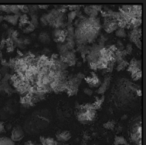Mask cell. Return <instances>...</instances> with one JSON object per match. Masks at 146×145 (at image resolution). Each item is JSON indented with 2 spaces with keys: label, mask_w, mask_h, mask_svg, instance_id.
<instances>
[{
  "label": "cell",
  "mask_w": 146,
  "mask_h": 145,
  "mask_svg": "<svg viewBox=\"0 0 146 145\" xmlns=\"http://www.w3.org/2000/svg\"><path fill=\"white\" fill-rule=\"evenodd\" d=\"M4 130H5V128H4V124H3V123L0 122V133L3 132V131H4Z\"/></svg>",
  "instance_id": "4dcf8cb0"
},
{
  "label": "cell",
  "mask_w": 146,
  "mask_h": 145,
  "mask_svg": "<svg viewBox=\"0 0 146 145\" xmlns=\"http://www.w3.org/2000/svg\"><path fill=\"white\" fill-rule=\"evenodd\" d=\"M93 145H96V144H93Z\"/></svg>",
  "instance_id": "8d00e7d4"
},
{
  "label": "cell",
  "mask_w": 146,
  "mask_h": 145,
  "mask_svg": "<svg viewBox=\"0 0 146 145\" xmlns=\"http://www.w3.org/2000/svg\"><path fill=\"white\" fill-rule=\"evenodd\" d=\"M73 26L76 45H89L93 43L100 35L101 23L98 17H84L81 15Z\"/></svg>",
  "instance_id": "6da1fadb"
},
{
  "label": "cell",
  "mask_w": 146,
  "mask_h": 145,
  "mask_svg": "<svg viewBox=\"0 0 146 145\" xmlns=\"http://www.w3.org/2000/svg\"><path fill=\"white\" fill-rule=\"evenodd\" d=\"M115 35L119 38H124V37L127 36V33H126L125 29L123 28H118L117 30L115 31Z\"/></svg>",
  "instance_id": "484cf974"
},
{
  "label": "cell",
  "mask_w": 146,
  "mask_h": 145,
  "mask_svg": "<svg viewBox=\"0 0 146 145\" xmlns=\"http://www.w3.org/2000/svg\"><path fill=\"white\" fill-rule=\"evenodd\" d=\"M55 140L57 142H60V143H65L67 142L68 140H70L71 138V133L69 131L66 130H63V131H58L56 132V135H55Z\"/></svg>",
  "instance_id": "9a60e30c"
},
{
  "label": "cell",
  "mask_w": 146,
  "mask_h": 145,
  "mask_svg": "<svg viewBox=\"0 0 146 145\" xmlns=\"http://www.w3.org/2000/svg\"><path fill=\"white\" fill-rule=\"evenodd\" d=\"M10 78H11V76L8 73V74L2 76L1 81H0L1 91H4V92L7 93V94H12V92H13L12 86H11V83H10Z\"/></svg>",
  "instance_id": "9c48e42d"
},
{
  "label": "cell",
  "mask_w": 146,
  "mask_h": 145,
  "mask_svg": "<svg viewBox=\"0 0 146 145\" xmlns=\"http://www.w3.org/2000/svg\"><path fill=\"white\" fill-rule=\"evenodd\" d=\"M114 145H128V143L123 136H116L114 138Z\"/></svg>",
  "instance_id": "603a6c76"
},
{
  "label": "cell",
  "mask_w": 146,
  "mask_h": 145,
  "mask_svg": "<svg viewBox=\"0 0 146 145\" xmlns=\"http://www.w3.org/2000/svg\"><path fill=\"white\" fill-rule=\"evenodd\" d=\"M115 126H116V123H115V121H113V120H110V121H107V122H105L103 124V127L104 128H106V129H114L115 128Z\"/></svg>",
  "instance_id": "4316f807"
},
{
  "label": "cell",
  "mask_w": 146,
  "mask_h": 145,
  "mask_svg": "<svg viewBox=\"0 0 146 145\" xmlns=\"http://www.w3.org/2000/svg\"><path fill=\"white\" fill-rule=\"evenodd\" d=\"M0 11L6 13V15H20L18 5H0Z\"/></svg>",
  "instance_id": "4fadbf2b"
},
{
  "label": "cell",
  "mask_w": 146,
  "mask_h": 145,
  "mask_svg": "<svg viewBox=\"0 0 146 145\" xmlns=\"http://www.w3.org/2000/svg\"><path fill=\"white\" fill-rule=\"evenodd\" d=\"M101 5H89L84 7V13L87 15V17H97L98 14L101 12Z\"/></svg>",
  "instance_id": "30bf717a"
},
{
  "label": "cell",
  "mask_w": 146,
  "mask_h": 145,
  "mask_svg": "<svg viewBox=\"0 0 146 145\" xmlns=\"http://www.w3.org/2000/svg\"><path fill=\"white\" fill-rule=\"evenodd\" d=\"M59 59L67 66H73L77 62L76 58V50H67L58 54Z\"/></svg>",
  "instance_id": "8992f818"
},
{
  "label": "cell",
  "mask_w": 146,
  "mask_h": 145,
  "mask_svg": "<svg viewBox=\"0 0 146 145\" xmlns=\"http://www.w3.org/2000/svg\"><path fill=\"white\" fill-rule=\"evenodd\" d=\"M77 17V11H70L67 14V23L68 24H73V21L75 20V18Z\"/></svg>",
  "instance_id": "7402d4cb"
},
{
  "label": "cell",
  "mask_w": 146,
  "mask_h": 145,
  "mask_svg": "<svg viewBox=\"0 0 146 145\" xmlns=\"http://www.w3.org/2000/svg\"><path fill=\"white\" fill-rule=\"evenodd\" d=\"M101 26L103 27L105 32H107V33H112L118 29L117 21H116L115 19L111 18V17H106V18H104L103 25H101Z\"/></svg>",
  "instance_id": "52a82bcc"
},
{
  "label": "cell",
  "mask_w": 146,
  "mask_h": 145,
  "mask_svg": "<svg viewBox=\"0 0 146 145\" xmlns=\"http://www.w3.org/2000/svg\"><path fill=\"white\" fill-rule=\"evenodd\" d=\"M23 138H24V131H23V129L20 126H15L12 129V131H11L10 139L15 143L21 141Z\"/></svg>",
  "instance_id": "7c38bea8"
},
{
  "label": "cell",
  "mask_w": 146,
  "mask_h": 145,
  "mask_svg": "<svg viewBox=\"0 0 146 145\" xmlns=\"http://www.w3.org/2000/svg\"><path fill=\"white\" fill-rule=\"evenodd\" d=\"M83 92L85 93L86 95H88V96H91L92 93H93V92H92V90H91L90 88H84V89H83Z\"/></svg>",
  "instance_id": "f546056e"
},
{
  "label": "cell",
  "mask_w": 146,
  "mask_h": 145,
  "mask_svg": "<svg viewBox=\"0 0 146 145\" xmlns=\"http://www.w3.org/2000/svg\"><path fill=\"white\" fill-rule=\"evenodd\" d=\"M0 145H15V143L8 137H0Z\"/></svg>",
  "instance_id": "cb8c5ba5"
},
{
  "label": "cell",
  "mask_w": 146,
  "mask_h": 145,
  "mask_svg": "<svg viewBox=\"0 0 146 145\" xmlns=\"http://www.w3.org/2000/svg\"><path fill=\"white\" fill-rule=\"evenodd\" d=\"M2 57V52H1V47H0V59Z\"/></svg>",
  "instance_id": "e575fe53"
},
{
  "label": "cell",
  "mask_w": 146,
  "mask_h": 145,
  "mask_svg": "<svg viewBox=\"0 0 146 145\" xmlns=\"http://www.w3.org/2000/svg\"><path fill=\"white\" fill-rule=\"evenodd\" d=\"M84 80H85L86 83H87L90 87H92V88L99 87L100 83H101L99 77L97 76V74H96L95 72H91V74H90L89 76H85L84 77Z\"/></svg>",
  "instance_id": "8fae6325"
},
{
  "label": "cell",
  "mask_w": 146,
  "mask_h": 145,
  "mask_svg": "<svg viewBox=\"0 0 146 145\" xmlns=\"http://www.w3.org/2000/svg\"><path fill=\"white\" fill-rule=\"evenodd\" d=\"M127 69L130 73L133 80H139L142 76V71H141V60L138 59H131L130 62H128Z\"/></svg>",
  "instance_id": "5b68a950"
},
{
  "label": "cell",
  "mask_w": 146,
  "mask_h": 145,
  "mask_svg": "<svg viewBox=\"0 0 146 145\" xmlns=\"http://www.w3.org/2000/svg\"><path fill=\"white\" fill-rule=\"evenodd\" d=\"M76 115H77V119L79 122L89 123L95 119L96 110L94 109V107L92 106V104L86 103V104L79 105V106L77 107Z\"/></svg>",
  "instance_id": "7a4b0ae2"
},
{
  "label": "cell",
  "mask_w": 146,
  "mask_h": 145,
  "mask_svg": "<svg viewBox=\"0 0 146 145\" xmlns=\"http://www.w3.org/2000/svg\"><path fill=\"white\" fill-rule=\"evenodd\" d=\"M84 74L83 73H76L75 75L73 76L68 77V82H67V88L66 92L68 94V96H73V95H76L78 92V88H79V85L81 83L82 79H84Z\"/></svg>",
  "instance_id": "3957f363"
},
{
  "label": "cell",
  "mask_w": 146,
  "mask_h": 145,
  "mask_svg": "<svg viewBox=\"0 0 146 145\" xmlns=\"http://www.w3.org/2000/svg\"><path fill=\"white\" fill-rule=\"evenodd\" d=\"M53 40L55 42L59 43H64L65 39H66V31L65 29H54L52 32Z\"/></svg>",
  "instance_id": "5bb4252c"
},
{
  "label": "cell",
  "mask_w": 146,
  "mask_h": 145,
  "mask_svg": "<svg viewBox=\"0 0 146 145\" xmlns=\"http://www.w3.org/2000/svg\"><path fill=\"white\" fill-rule=\"evenodd\" d=\"M128 66V61L127 60H122L120 61L119 63H117V66H116V69H117L118 71H121V70H124V69H126Z\"/></svg>",
  "instance_id": "d4e9b609"
},
{
  "label": "cell",
  "mask_w": 146,
  "mask_h": 145,
  "mask_svg": "<svg viewBox=\"0 0 146 145\" xmlns=\"http://www.w3.org/2000/svg\"><path fill=\"white\" fill-rule=\"evenodd\" d=\"M40 8V9H47L48 8V5H38V9Z\"/></svg>",
  "instance_id": "1f68e13d"
},
{
  "label": "cell",
  "mask_w": 146,
  "mask_h": 145,
  "mask_svg": "<svg viewBox=\"0 0 146 145\" xmlns=\"http://www.w3.org/2000/svg\"><path fill=\"white\" fill-rule=\"evenodd\" d=\"M1 78H2V76H1V74H0V80H1Z\"/></svg>",
  "instance_id": "d590c367"
},
{
  "label": "cell",
  "mask_w": 146,
  "mask_h": 145,
  "mask_svg": "<svg viewBox=\"0 0 146 145\" xmlns=\"http://www.w3.org/2000/svg\"><path fill=\"white\" fill-rule=\"evenodd\" d=\"M103 101H104V95H102L100 98H98V97H97V98L95 99V101L92 103V106L94 107V109H95L96 111H97L98 109L101 108L102 104H103Z\"/></svg>",
  "instance_id": "44dd1931"
},
{
  "label": "cell",
  "mask_w": 146,
  "mask_h": 145,
  "mask_svg": "<svg viewBox=\"0 0 146 145\" xmlns=\"http://www.w3.org/2000/svg\"><path fill=\"white\" fill-rule=\"evenodd\" d=\"M110 81H111V78L109 76H106L104 78V80L100 83V86L98 87V90H97V93L100 95H104V93L107 91L108 87L110 85Z\"/></svg>",
  "instance_id": "2e32d148"
},
{
  "label": "cell",
  "mask_w": 146,
  "mask_h": 145,
  "mask_svg": "<svg viewBox=\"0 0 146 145\" xmlns=\"http://www.w3.org/2000/svg\"><path fill=\"white\" fill-rule=\"evenodd\" d=\"M130 140L133 143V145H141L142 138V126H141V119H137L134 121L130 128Z\"/></svg>",
  "instance_id": "277c9868"
},
{
  "label": "cell",
  "mask_w": 146,
  "mask_h": 145,
  "mask_svg": "<svg viewBox=\"0 0 146 145\" xmlns=\"http://www.w3.org/2000/svg\"><path fill=\"white\" fill-rule=\"evenodd\" d=\"M38 39L41 43H43V44H47V43L50 42L51 37L47 32H41L38 36Z\"/></svg>",
  "instance_id": "ffe728a7"
},
{
  "label": "cell",
  "mask_w": 146,
  "mask_h": 145,
  "mask_svg": "<svg viewBox=\"0 0 146 145\" xmlns=\"http://www.w3.org/2000/svg\"><path fill=\"white\" fill-rule=\"evenodd\" d=\"M19 16L20 15H5V16H3V20H5L11 25H16L18 23Z\"/></svg>",
  "instance_id": "e0dca14e"
},
{
  "label": "cell",
  "mask_w": 146,
  "mask_h": 145,
  "mask_svg": "<svg viewBox=\"0 0 146 145\" xmlns=\"http://www.w3.org/2000/svg\"><path fill=\"white\" fill-rule=\"evenodd\" d=\"M40 141L41 145H58V142L50 137H40Z\"/></svg>",
  "instance_id": "d6986e66"
},
{
  "label": "cell",
  "mask_w": 146,
  "mask_h": 145,
  "mask_svg": "<svg viewBox=\"0 0 146 145\" xmlns=\"http://www.w3.org/2000/svg\"><path fill=\"white\" fill-rule=\"evenodd\" d=\"M3 21V16L2 15H0V22H2Z\"/></svg>",
  "instance_id": "836d02e7"
},
{
  "label": "cell",
  "mask_w": 146,
  "mask_h": 145,
  "mask_svg": "<svg viewBox=\"0 0 146 145\" xmlns=\"http://www.w3.org/2000/svg\"><path fill=\"white\" fill-rule=\"evenodd\" d=\"M19 27L23 28L24 26L28 25L30 23V17H29L28 14H20L19 16Z\"/></svg>",
  "instance_id": "ac0fdd59"
},
{
  "label": "cell",
  "mask_w": 146,
  "mask_h": 145,
  "mask_svg": "<svg viewBox=\"0 0 146 145\" xmlns=\"http://www.w3.org/2000/svg\"><path fill=\"white\" fill-rule=\"evenodd\" d=\"M124 50H125L126 54H130V53L132 52V45L131 44H127L125 48H124Z\"/></svg>",
  "instance_id": "f1b7e54d"
},
{
  "label": "cell",
  "mask_w": 146,
  "mask_h": 145,
  "mask_svg": "<svg viewBox=\"0 0 146 145\" xmlns=\"http://www.w3.org/2000/svg\"><path fill=\"white\" fill-rule=\"evenodd\" d=\"M23 145H34V143H33L32 141H27V142H25Z\"/></svg>",
  "instance_id": "d6a6232c"
},
{
  "label": "cell",
  "mask_w": 146,
  "mask_h": 145,
  "mask_svg": "<svg viewBox=\"0 0 146 145\" xmlns=\"http://www.w3.org/2000/svg\"><path fill=\"white\" fill-rule=\"evenodd\" d=\"M34 30H35V27L33 26L31 23H29L28 25H26V26L23 27V31H24L25 33H31V32H33Z\"/></svg>",
  "instance_id": "83f0119b"
},
{
  "label": "cell",
  "mask_w": 146,
  "mask_h": 145,
  "mask_svg": "<svg viewBox=\"0 0 146 145\" xmlns=\"http://www.w3.org/2000/svg\"><path fill=\"white\" fill-rule=\"evenodd\" d=\"M129 39L138 48H141V29H140V27L130 29Z\"/></svg>",
  "instance_id": "ba28073f"
}]
</instances>
